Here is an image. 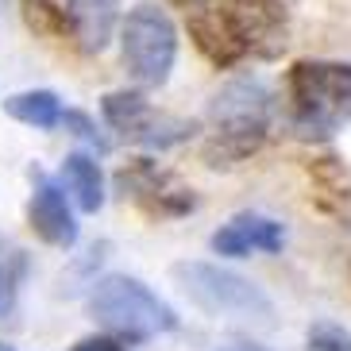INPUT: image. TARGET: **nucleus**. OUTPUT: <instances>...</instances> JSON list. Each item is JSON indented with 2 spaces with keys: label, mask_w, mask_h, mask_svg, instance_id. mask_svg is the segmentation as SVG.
<instances>
[{
  "label": "nucleus",
  "mask_w": 351,
  "mask_h": 351,
  "mask_svg": "<svg viewBox=\"0 0 351 351\" xmlns=\"http://www.w3.org/2000/svg\"><path fill=\"white\" fill-rule=\"evenodd\" d=\"M170 274L197 309L239 320V324H258V328L274 324V301L236 270L213 267V263H178Z\"/></svg>",
  "instance_id": "20e7f679"
},
{
  "label": "nucleus",
  "mask_w": 351,
  "mask_h": 351,
  "mask_svg": "<svg viewBox=\"0 0 351 351\" xmlns=\"http://www.w3.org/2000/svg\"><path fill=\"white\" fill-rule=\"evenodd\" d=\"M186 16V32L205 62L217 70L274 58L286 47V4L282 0H170Z\"/></svg>",
  "instance_id": "f257e3e1"
},
{
  "label": "nucleus",
  "mask_w": 351,
  "mask_h": 351,
  "mask_svg": "<svg viewBox=\"0 0 351 351\" xmlns=\"http://www.w3.org/2000/svg\"><path fill=\"white\" fill-rule=\"evenodd\" d=\"M27 27L70 43L77 54H101L116 27V0H20Z\"/></svg>",
  "instance_id": "0eeeda50"
},
{
  "label": "nucleus",
  "mask_w": 351,
  "mask_h": 351,
  "mask_svg": "<svg viewBox=\"0 0 351 351\" xmlns=\"http://www.w3.org/2000/svg\"><path fill=\"white\" fill-rule=\"evenodd\" d=\"M309 178H313V186L320 189V197H324V205H343L351 197V186H348V174H343V166L340 158H313L309 162Z\"/></svg>",
  "instance_id": "4468645a"
},
{
  "label": "nucleus",
  "mask_w": 351,
  "mask_h": 351,
  "mask_svg": "<svg viewBox=\"0 0 351 351\" xmlns=\"http://www.w3.org/2000/svg\"><path fill=\"white\" fill-rule=\"evenodd\" d=\"M101 112L108 120V128L132 139V143H143V147H174L182 139L193 135V124L186 120H178V116H162L151 108L143 93H135V89H120V93H108L101 101Z\"/></svg>",
  "instance_id": "1a4fd4ad"
},
{
  "label": "nucleus",
  "mask_w": 351,
  "mask_h": 351,
  "mask_svg": "<svg viewBox=\"0 0 351 351\" xmlns=\"http://www.w3.org/2000/svg\"><path fill=\"white\" fill-rule=\"evenodd\" d=\"M270 89L258 77H236L228 82L213 101H208V139L201 147L213 170L217 166H236L251 158L270 135Z\"/></svg>",
  "instance_id": "f03ea898"
},
{
  "label": "nucleus",
  "mask_w": 351,
  "mask_h": 351,
  "mask_svg": "<svg viewBox=\"0 0 351 351\" xmlns=\"http://www.w3.org/2000/svg\"><path fill=\"white\" fill-rule=\"evenodd\" d=\"M208 243H213L217 255H228V258H243V255H255V251L274 255V251L286 247V228L270 217L239 213V217H232L228 224H220Z\"/></svg>",
  "instance_id": "9b49d317"
},
{
  "label": "nucleus",
  "mask_w": 351,
  "mask_h": 351,
  "mask_svg": "<svg viewBox=\"0 0 351 351\" xmlns=\"http://www.w3.org/2000/svg\"><path fill=\"white\" fill-rule=\"evenodd\" d=\"M289 132L324 143L351 120V62H293L286 73Z\"/></svg>",
  "instance_id": "7ed1b4c3"
},
{
  "label": "nucleus",
  "mask_w": 351,
  "mask_h": 351,
  "mask_svg": "<svg viewBox=\"0 0 351 351\" xmlns=\"http://www.w3.org/2000/svg\"><path fill=\"white\" fill-rule=\"evenodd\" d=\"M70 351H124V343H120V340H108V336H89V340L73 343Z\"/></svg>",
  "instance_id": "a211bd4d"
},
{
  "label": "nucleus",
  "mask_w": 351,
  "mask_h": 351,
  "mask_svg": "<svg viewBox=\"0 0 351 351\" xmlns=\"http://www.w3.org/2000/svg\"><path fill=\"white\" fill-rule=\"evenodd\" d=\"M62 128H66V132H73L77 139H85L89 147H97V151H108V139L97 132L93 120H89L85 112H66V116H62Z\"/></svg>",
  "instance_id": "f3484780"
},
{
  "label": "nucleus",
  "mask_w": 351,
  "mask_h": 351,
  "mask_svg": "<svg viewBox=\"0 0 351 351\" xmlns=\"http://www.w3.org/2000/svg\"><path fill=\"white\" fill-rule=\"evenodd\" d=\"M120 54L124 70L139 89H158L166 85L178 58V27L166 16V8L143 0L128 12L124 32H120Z\"/></svg>",
  "instance_id": "423d86ee"
},
{
  "label": "nucleus",
  "mask_w": 351,
  "mask_h": 351,
  "mask_svg": "<svg viewBox=\"0 0 351 351\" xmlns=\"http://www.w3.org/2000/svg\"><path fill=\"white\" fill-rule=\"evenodd\" d=\"M4 112L12 120H20L27 128H39V132H51V128L62 124V101L51 93V89H32V93H16L4 101Z\"/></svg>",
  "instance_id": "ddd939ff"
},
{
  "label": "nucleus",
  "mask_w": 351,
  "mask_h": 351,
  "mask_svg": "<svg viewBox=\"0 0 351 351\" xmlns=\"http://www.w3.org/2000/svg\"><path fill=\"white\" fill-rule=\"evenodd\" d=\"M62 186H66V193L73 197V205L82 208V213H97V208L104 205L101 166H97L89 155H82V151L66 155V162H62Z\"/></svg>",
  "instance_id": "f8f14e48"
},
{
  "label": "nucleus",
  "mask_w": 351,
  "mask_h": 351,
  "mask_svg": "<svg viewBox=\"0 0 351 351\" xmlns=\"http://www.w3.org/2000/svg\"><path fill=\"white\" fill-rule=\"evenodd\" d=\"M116 189L124 201H132L147 220H182L197 208V197L189 186H182L170 170L155 158H128L116 170Z\"/></svg>",
  "instance_id": "6e6552de"
},
{
  "label": "nucleus",
  "mask_w": 351,
  "mask_h": 351,
  "mask_svg": "<svg viewBox=\"0 0 351 351\" xmlns=\"http://www.w3.org/2000/svg\"><path fill=\"white\" fill-rule=\"evenodd\" d=\"M23 270H27V258H23V251L0 239V320L16 309V293H20Z\"/></svg>",
  "instance_id": "2eb2a0df"
},
{
  "label": "nucleus",
  "mask_w": 351,
  "mask_h": 351,
  "mask_svg": "<svg viewBox=\"0 0 351 351\" xmlns=\"http://www.w3.org/2000/svg\"><path fill=\"white\" fill-rule=\"evenodd\" d=\"M89 313L97 324H104L124 340H155L162 332L178 328L174 309L139 278H128V274H104L89 293Z\"/></svg>",
  "instance_id": "39448f33"
},
{
  "label": "nucleus",
  "mask_w": 351,
  "mask_h": 351,
  "mask_svg": "<svg viewBox=\"0 0 351 351\" xmlns=\"http://www.w3.org/2000/svg\"><path fill=\"white\" fill-rule=\"evenodd\" d=\"M32 201H27V224L32 232L51 243V247H73L77 243V224H73V213L66 205V186H58L43 166H32Z\"/></svg>",
  "instance_id": "9d476101"
},
{
  "label": "nucleus",
  "mask_w": 351,
  "mask_h": 351,
  "mask_svg": "<svg viewBox=\"0 0 351 351\" xmlns=\"http://www.w3.org/2000/svg\"><path fill=\"white\" fill-rule=\"evenodd\" d=\"M309 351H351V336L336 324H317L309 332Z\"/></svg>",
  "instance_id": "dca6fc26"
}]
</instances>
